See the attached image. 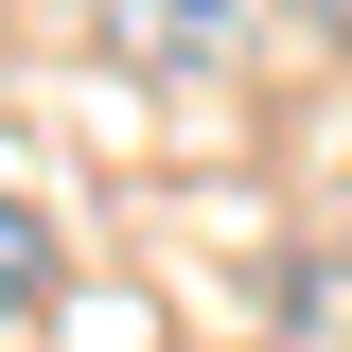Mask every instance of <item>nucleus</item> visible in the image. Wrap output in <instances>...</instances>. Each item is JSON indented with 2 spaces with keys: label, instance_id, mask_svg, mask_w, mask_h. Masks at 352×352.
I'll return each instance as SVG.
<instances>
[{
  "label": "nucleus",
  "instance_id": "1",
  "mask_svg": "<svg viewBox=\"0 0 352 352\" xmlns=\"http://www.w3.org/2000/svg\"><path fill=\"white\" fill-rule=\"evenodd\" d=\"M36 300H53V212L0 194V317H36Z\"/></svg>",
  "mask_w": 352,
  "mask_h": 352
}]
</instances>
